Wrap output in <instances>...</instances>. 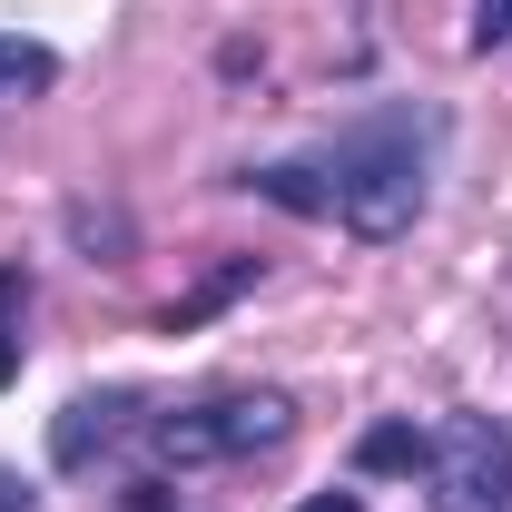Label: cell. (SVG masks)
<instances>
[{
  "instance_id": "obj_12",
  "label": "cell",
  "mask_w": 512,
  "mask_h": 512,
  "mask_svg": "<svg viewBox=\"0 0 512 512\" xmlns=\"http://www.w3.org/2000/svg\"><path fill=\"white\" fill-rule=\"evenodd\" d=\"M296 512H365V493H306Z\"/></svg>"
},
{
  "instance_id": "obj_7",
  "label": "cell",
  "mask_w": 512,
  "mask_h": 512,
  "mask_svg": "<svg viewBox=\"0 0 512 512\" xmlns=\"http://www.w3.org/2000/svg\"><path fill=\"white\" fill-rule=\"evenodd\" d=\"M247 286H256V256H227V266H217V276L197 286L188 306H168V335H188V325H207L217 306H227V296H247Z\"/></svg>"
},
{
  "instance_id": "obj_4",
  "label": "cell",
  "mask_w": 512,
  "mask_h": 512,
  "mask_svg": "<svg viewBox=\"0 0 512 512\" xmlns=\"http://www.w3.org/2000/svg\"><path fill=\"white\" fill-rule=\"evenodd\" d=\"M128 414H138V394H79V404H60V424H50V463H60V473H89V463L128 434Z\"/></svg>"
},
{
  "instance_id": "obj_3",
  "label": "cell",
  "mask_w": 512,
  "mask_h": 512,
  "mask_svg": "<svg viewBox=\"0 0 512 512\" xmlns=\"http://www.w3.org/2000/svg\"><path fill=\"white\" fill-rule=\"evenodd\" d=\"M434 512H512V444L493 414H444L434 424Z\"/></svg>"
},
{
  "instance_id": "obj_5",
  "label": "cell",
  "mask_w": 512,
  "mask_h": 512,
  "mask_svg": "<svg viewBox=\"0 0 512 512\" xmlns=\"http://www.w3.org/2000/svg\"><path fill=\"white\" fill-rule=\"evenodd\" d=\"M355 463H365V473H434V434H424V424H365Z\"/></svg>"
},
{
  "instance_id": "obj_11",
  "label": "cell",
  "mask_w": 512,
  "mask_h": 512,
  "mask_svg": "<svg viewBox=\"0 0 512 512\" xmlns=\"http://www.w3.org/2000/svg\"><path fill=\"white\" fill-rule=\"evenodd\" d=\"M119 503H128V512H168V483H128Z\"/></svg>"
},
{
  "instance_id": "obj_1",
  "label": "cell",
  "mask_w": 512,
  "mask_h": 512,
  "mask_svg": "<svg viewBox=\"0 0 512 512\" xmlns=\"http://www.w3.org/2000/svg\"><path fill=\"white\" fill-rule=\"evenodd\" d=\"M434 148H444V119L434 109H365V119L345 128L335 148H325V217L345 227V237H365V247H394L414 217H424V197H434Z\"/></svg>"
},
{
  "instance_id": "obj_2",
  "label": "cell",
  "mask_w": 512,
  "mask_h": 512,
  "mask_svg": "<svg viewBox=\"0 0 512 512\" xmlns=\"http://www.w3.org/2000/svg\"><path fill=\"white\" fill-rule=\"evenodd\" d=\"M286 434H296V404H286L276 384L148 414V453H158V463H247V453H276Z\"/></svg>"
},
{
  "instance_id": "obj_6",
  "label": "cell",
  "mask_w": 512,
  "mask_h": 512,
  "mask_svg": "<svg viewBox=\"0 0 512 512\" xmlns=\"http://www.w3.org/2000/svg\"><path fill=\"white\" fill-rule=\"evenodd\" d=\"M50 79H60V50H40V40H0V109L40 99Z\"/></svg>"
},
{
  "instance_id": "obj_8",
  "label": "cell",
  "mask_w": 512,
  "mask_h": 512,
  "mask_svg": "<svg viewBox=\"0 0 512 512\" xmlns=\"http://www.w3.org/2000/svg\"><path fill=\"white\" fill-rule=\"evenodd\" d=\"M20 316H30V276L0 266V384L20 375Z\"/></svg>"
},
{
  "instance_id": "obj_10",
  "label": "cell",
  "mask_w": 512,
  "mask_h": 512,
  "mask_svg": "<svg viewBox=\"0 0 512 512\" xmlns=\"http://www.w3.org/2000/svg\"><path fill=\"white\" fill-rule=\"evenodd\" d=\"M0 512H40V493H30V483H20L10 463H0Z\"/></svg>"
},
{
  "instance_id": "obj_9",
  "label": "cell",
  "mask_w": 512,
  "mask_h": 512,
  "mask_svg": "<svg viewBox=\"0 0 512 512\" xmlns=\"http://www.w3.org/2000/svg\"><path fill=\"white\" fill-rule=\"evenodd\" d=\"M512 40V0H473V50H503Z\"/></svg>"
}]
</instances>
